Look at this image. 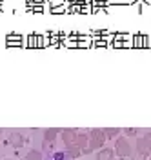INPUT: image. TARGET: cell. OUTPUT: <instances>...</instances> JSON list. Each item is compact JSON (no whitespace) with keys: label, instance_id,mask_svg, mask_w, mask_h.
<instances>
[{"label":"cell","instance_id":"cell-1","mask_svg":"<svg viewBox=\"0 0 151 160\" xmlns=\"http://www.w3.org/2000/svg\"><path fill=\"white\" fill-rule=\"evenodd\" d=\"M104 144H106V133H104V129H91L89 131V148L84 151V155H88L91 151L102 149Z\"/></svg>","mask_w":151,"mask_h":160},{"label":"cell","instance_id":"cell-2","mask_svg":"<svg viewBox=\"0 0 151 160\" xmlns=\"http://www.w3.org/2000/svg\"><path fill=\"white\" fill-rule=\"evenodd\" d=\"M62 129H57V128H49V129L44 131V142H42V153H48V151L53 149V144L57 140V135H60Z\"/></svg>","mask_w":151,"mask_h":160},{"label":"cell","instance_id":"cell-3","mask_svg":"<svg viewBox=\"0 0 151 160\" xmlns=\"http://www.w3.org/2000/svg\"><path fill=\"white\" fill-rule=\"evenodd\" d=\"M131 153H133V149H131V144L128 138H117V142H115V155L117 157H120V158H126V157H129Z\"/></svg>","mask_w":151,"mask_h":160},{"label":"cell","instance_id":"cell-4","mask_svg":"<svg viewBox=\"0 0 151 160\" xmlns=\"http://www.w3.org/2000/svg\"><path fill=\"white\" fill-rule=\"evenodd\" d=\"M62 140H64V146L69 148V146H77V138H78V131L77 129H62Z\"/></svg>","mask_w":151,"mask_h":160},{"label":"cell","instance_id":"cell-5","mask_svg":"<svg viewBox=\"0 0 151 160\" xmlns=\"http://www.w3.org/2000/svg\"><path fill=\"white\" fill-rule=\"evenodd\" d=\"M24 137H22L20 133H11L9 138H8V144H9L11 148H22L24 146Z\"/></svg>","mask_w":151,"mask_h":160},{"label":"cell","instance_id":"cell-6","mask_svg":"<svg viewBox=\"0 0 151 160\" xmlns=\"http://www.w3.org/2000/svg\"><path fill=\"white\" fill-rule=\"evenodd\" d=\"M113 158H115V149H111V148H102V149H98L97 160H113Z\"/></svg>","mask_w":151,"mask_h":160},{"label":"cell","instance_id":"cell-7","mask_svg":"<svg viewBox=\"0 0 151 160\" xmlns=\"http://www.w3.org/2000/svg\"><path fill=\"white\" fill-rule=\"evenodd\" d=\"M44 160H75L71 158L69 155H68V151H55V153H51V155H48Z\"/></svg>","mask_w":151,"mask_h":160},{"label":"cell","instance_id":"cell-8","mask_svg":"<svg viewBox=\"0 0 151 160\" xmlns=\"http://www.w3.org/2000/svg\"><path fill=\"white\" fill-rule=\"evenodd\" d=\"M77 146L82 149V153L89 148V135L86 133H78V138H77Z\"/></svg>","mask_w":151,"mask_h":160},{"label":"cell","instance_id":"cell-9","mask_svg":"<svg viewBox=\"0 0 151 160\" xmlns=\"http://www.w3.org/2000/svg\"><path fill=\"white\" fill-rule=\"evenodd\" d=\"M66 151H68V155H69L71 158H78V157H82V155H84L78 146H69V148H66Z\"/></svg>","mask_w":151,"mask_h":160},{"label":"cell","instance_id":"cell-10","mask_svg":"<svg viewBox=\"0 0 151 160\" xmlns=\"http://www.w3.org/2000/svg\"><path fill=\"white\" fill-rule=\"evenodd\" d=\"M24 160H44V155H42V151H37V149H31L26 157H24Z\"/></svg>","mask_w":151,"mask_h":160},{"label":"cell","instance_id":"cell-11","mask_svg":"<svg viewBox=\"0 0 151 160\" xmlns=\"http://www.w3.org/2000/svg\"><path fill=\"white\" fill-rule=\"evenodd\" d=\"M120 131L122 129H118V128H106L104 133H106V138H115V137L120 135Z\"/></svg>","mask_w":151,"mask_h":160},{"label":"cell","instance_id":"cell-12","mask_svg":"<svg viewBox=\"0 0 151 160\" xmlns=\"http://www.w3.org/2000/svg\"><path fill=\"white\" fill-rule=\"evenodd\" d=\"M142 142H144V146H146V149L151 153V131L149 133H146L144 137H142Z\"/></svg>","mask_w":151,"mask_h":160},{"label":"cell","instance_id":"cell-13","mask_svg":"<svg viewBox=\"0 0 151 160\" xmlns=\"http://www.w3.org/2000/svg\"><path fill=\"white\" fill-rule=\"evenodd\" d=\"M146 157H148V155H144V153H140V151H137V153H131V160H148Z\"/></svg>","mask_w":151,"mask_h":160},{"label":"cell","instance_id":"cell-14","mask_svg":"<svg viewBox=\"0 0 151 160\" xmlns=\"http://www.w3.org/2000/svg\"><path fill=\"white\" fill-rule=\"evenodd\" d=\"M124 133H126L128 137H137V135H138V129H135V128H126Z\"/></svg>","mask_w":151,"mask_h":160},{"label":"cell","instance_id":"cell-15","mask_svg":"<svg viewBox=\"0 0 151 160\" xmlns=\"http://www.w3.org/2000/svg\"><path fill=\"white\" fill-rule=\"evenodd\" d=\"M0 135H2V129H0Z\"/></svg>","mask_w":151,"mask_h":160},{"label":"cell","instance_id":"cell-16","mask_svg":"<svg viewBox=\"0 0 151 160\" xmlns=\"http://www.w3.org/2000/svg\"><path fill=\"white\" fill-rule=\"evenodd\" d=\"M8 160H11V158H8Z\"/></svg>","mask_w":151,"mask_h":160},{"label":"cell","instance_id":"cell-17","mask_svg":"<svg viewBox=\"0 0 151 160\" xmlns=\"http://www.w3.org/2000/svg\"><path fill=\"white\" fill-rule=\"evenodd\" d=\"M148 160H151V158H148Z\"/></svg>","mask_w":151,"mask_h":160}]
</instances>
